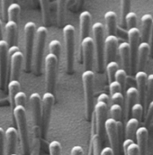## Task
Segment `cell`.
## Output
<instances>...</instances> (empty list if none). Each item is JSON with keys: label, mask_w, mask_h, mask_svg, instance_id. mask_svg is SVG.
<instances>
[{"label": "cell", "mask_w": 153, "mask_h": 155, "mask_svg": "<svg viewBox=\"0 0 153 155\" xmlns=\"http://www.w3.org/2000/svg\"><path fill=\"white\" fill-rule=\"evenodd\" d=\"M5 35H6V42L8 44V47L16 45L17 41V31H18V25L16 23L12 21H7L5 25Z\"/></svg>", "instance_id": "22"}, {"label": "cell", "mask_w": 153, "mask_h": 155, "mask_svg": "<svg viewBox=\"0 0 153 155\" xmlns=\"http://www.w3.org/2000/svg\"><path fill=\"white\" fill-rule=\"evenodd\" d=\"M110 114H111V118H113L115 121H120L122 118V107L119 105L116 104H112L110 107Z\"/></svg>", "instance_id": "38"}, {"label": "cell", "mask_w": 153, "mask_h": 155, "mask_svg": "<svg viewBox=\"0 0 153 155\" xmlns=\"http://www.w3.org/2000/svg\"><path fill=\"white\" fill-rule=\"evenodd\" d=\"M143 108H144V107L141 103H135L132 106V107L131 108V111H130L132 118H135L136 120H138L140 122L142 120V118Z\"/></svg>", "instance_id": "35"}, {"label": "cell", "mask_w": 153, "mask_h": 155, "mask_svg": "<svg viewBox=\"0 0 153 155\" xmlns=\"http://www.w3.org/2000/svg\"><path fill=\"white\" fill-rule=\"evenodd\" d=\"M26 100H27V97L26 94L24 91H19L15 98H14V103H15V106H23L25 107V104H26Z\"/></svg>", "instance_id": "42"}, {"label": "cell", "mask_w": 153, "mask_h": 155, "mask_svg": "<svg viewBox=\"0 0 153 155\" xmlns=\"http://www.w3.org/2000/svg\"><path fill=\"white\" fill-rule=\"evenodd\" d=\"M111 102L112 104H116L121 107H122L124 102V97L122 92H117L113 95H111Z\"/></svg>", "instance_id": "43"}, {"label": "cell", "mask_w": 153, "mask_h": 155, "mask_svg": "<svg viewBox=\"0 0 153 155\" xmlns=\"http://www.w3.org/2000/svg\"><path fill=\"white\" fill-rule=\"evenodd\" d=\"M49 51L50 53L56 56V58L60 61V51H61V43L58 40H52L49 43Z\"/></svg>", "instance_id": "33"}, {"label": "cell", "mask_w": 153, "mask_h": 155, "mask_svg": "<svg viewBox=\"0 0 153 155\" xmlns=\"http://www.w3.org/2000/svg\"><path fill=\"white\" fill-rule=\"evenodd\" d=\"M9 1L3 0L1 1V7H2V15H3V19L6 23L8 21V7L10 5Z\"/></svg>", "instance_id": "44"}, {"label": "cell", "mask_w": 153, "mask_h": 155, "mask_svg": "<svg viewBox=\"0 0 153 155\" xmlns=\"http://www.w3.org/2000/svg\"><path fill=\"white\" fill-rule=\"evenodd\" d=\"M47 28L45 26H39L36 28L35 33V41L34 47V54H33V67L35 75L40 76L41 74L42 70V62H43V51L45 47V42L47 38Z\"/></svg>", "instance_id": "4"}, {"label": "cell", "mask_w": 153, "mask_h": 155, "mask_svg": "<svg viewBox=\"0 0 153 155\" xmlns=\"http://www.w3.org/2000/svg\"><path fill=\"white\" fill-rule=\"evenodd\" d=\"M122 127L121 121H115L113 118H107L105 123V131L108 136L111 148L114 152V154H119V137L120 133L119 129Z\"/></svg>", "instance_id": "11"}, {"label": "cell", "mask_w": 153, "mask_h": 155, "mask_svg": "<svg viewBox=\"0 0 153 155\" xmlns=\"http://www.w3.org/2000/svg\"><path fill=\"white\" fill-rule=\"evenodd\" d=\"M126 97H125V107H126V115L128 116L129 112L131 111V108L132 106L136 103L138 100V90L134 87H130L126 90Z\"/></svg>", "instance_id": "27"}, {"label": "cell", "mask_w": 153, "mask_h": 155, "mask_svg": "<svg viewBox=\"0 0 153 155\" xmlns=\"http://www.w3.org/2000/svg\"><path fill=\"white\" fill-rule=\"evenodd\" d=\"M59 60L51 53H49L45 57V77H46V89L47 92L52 93L55 89L56 78H57V70L59 65Z\"/></svg>", "instance_id": "9"}, {"label": "cell", "mask_w": 153, "mask_h": 155, "mask_svg": "<svg viewBox=\"0 0 153 155\" xmlns=\"http://www.w3.org/2000/svg\"><path fill=\"white\" fill-rule=\"evenodd\" d=\"M70 155H83V149L80 145H75L71 148Z\"/></svg>", "instance_id": "50"}, {"label": "cell", "mask_w": 153, "mask_h": 155, "mask_svg": "<svg viewBox=\"0 0 153 155\" xmlns=\"http://www.w3.org/2000/svg\"><path fill=\"white\" fill-rule=\"evenodd\" d=\"M123 151H124V154L125 155H140L138 146L135 143L129 145L128 148L123 149Z\"/></svg>", "instance_id": "46"}, {"label": "cell", "mask_w": 153, "mask_h": 155, "mask_svg": "<svg viewBox=\"0 0 153 155\" xmlns=\"http://www.w3.org/2000/svg\"><path fill=\"white\" fill-rule=\"evenodd\" d=\"M137 24V15L134 12H129L125 17V26L129 29L136 27Z\"/></svg>", "instance_id": "37"}, {"label": "cell", "mask_w": 153, "mask_h": 155, "mask_svg": "<svg viewBox=\"0 0 153 155\" xmlns=\"http://www.w3.org/2000/svg\"><path fill=\"white\" fill-rule=\"evenodd\" d=\"M153 121V101L150 103V105L147 107V114H146V120L145 123L147 125L151 126Z\"/></svg>", "instance_id": "45"}, {"label": "cell", "mask_w": 153, "mask_h": 155, "mask_svg": "<svg viewBox=\"0 0 153 155\" xmlns=\"http://www.w3.org/2000/svg\"><path fill=\"white\" fill-rule=\"evenodd\" d=\"M42 11V19L43 23L46 26L50 25L51 23V15H50V3L49 1H41L40 2Z\"/></svg>", "instance_id": "30"}, {"label": "cell", "mask_w": 153, "mask_h": 155, "mask_svg": "<svg viewBox=\"0 0 153 155\" xmlns=\"http://www.w3.org/2000/svg\"><path fill=\"white\" fill-rule=\"evenodd\" d=\"M142 22V30L141 32V38L142 39V41L148 42L149 37H150V33L151 29V25L153 23V17L151 14H145L142 16L141 19Z\"/></svg>", "instance_id": "24"}, {"label": "cell", "mask_w": 153, "mask_h": 155, "mask_svg": "<svg viewBox=\"0 0 153 155\" xmlns=\"http://www.w3.org/2000/svg\"><path fill=\"white\" fill-rule=\"evenodd\" d=\"M80 43H81L85 71H92L93 62H94V52H95L93 38L90 36L84 38L80 41Z\"/></svg>", "instance_id": "14"}, {"label": "cell", "mask_w": 153, "mask_h": 155, "mask_svg": "<svg viewBox=\"0 0 153 155\" xmlns=\"http://www.w3.org/2000/svg\"><path fill=\"white\" fill-rule=\"evenodd\" d=\"M61 144L58 141H51L49 144L50 155H61Z\"/></svg>", "instance_id": "41"}, {"label": "cell", "mask_w": 153, "mask_h": 155, "mask_svg": "<svg viewBox=\"0 0 153 155\" xmlns=\"http://www.w3.org/2000/svg\"><path fill=\"white\" fill-rule=\"evenodd\" d=\"M147 78L148 75L145 71H141L135 74V79L137 83V90H138V100L143 107L145 105V97H146V90H147Z\"/></svg>", "instance_id": "15"}, {"label": "cell", "mask_w": 153, "mask_h": 155, "mask_svg": "<svg viewBox=\"0 0 153 155\" xmlns=\"http://www.w3.org/2000/svg\"><path fill=\"white\" fill-rule=\"evenodd\" d=\"M121 25L123 27L125 26V17L127 15V14L130 12V7H131V1H126V0H122L121 2Z\"/></svg>", "instance_id": "34"}, {"label": "cell", "mask_w": 153, "mask_h": 155, "mask_svg": "<svg viewBox=\"0 0 153 155\" xmlns=\"http://www.w3.org/2000/svg\"><path fill=\"white\" fill-rule=\"evenodd\" d=\"M109 90H110V94L113 95L117 92H122V89L121 85L116 80H114V81L110 82V84H109Z\"/></svg>", "instance_id": "47"}, {"label": "cell", "mask_w": 153, "mask_h": 155, "mask_svg": "<svg viewBox=\"0 0 153 155\" xmlns=\"http://www.w3.org/2000/svg\"><path fill=\"white\" fill-rule=\"evenodd\" d=\"M82 82L85 94V106H86V116L87 120H91L94 113V82L95 73L93 71H85L82 74Z\"/></svg>", "instance_id": "6"}, {"label": "cell", "mask_w": 153, "mask_h": 155, "mask_svg": "<svg viewBox=\"0 0 153 155\" xmlns=\"http://www.w3.org/2000/svg\"><path fill=\"white\" fill-rule=\"evenodd\" d=\"M9 59L11 62L10 80H18L22 70V64L24 59V54L22 51H18L12 55Z\"/></svg>", "instance_id": "16"}, {"label": "cell", "mask_w": 153, "mask_h": 155, "mask_svg": "<svg viewBox=\"0 0 153 155\" xmlns=\"http://www.w3.org/2000/svg\"><path fill=\"white\" fill-rule=\"evenodd\" d=\"M17 135H18V133L16 129L13 126L8 127L5 131V145L7 155L15 153Z\"/></svg>", "instance_id": "18"}, {"label": "cell", "mask_w": 153, "mask_h": 155, "mask_svg": "<svg viewBox=\"0 0 153 155\" xmlns=\"http://www.w3.org/2000/svg\"><path fill=\"white\" fill-rule=\"evenodd\" d=\"M138 124L139 121L136 120L135 118H130L125 125V135L126 139H132L133 140V137L135 136L136 131L138 129Z\"/></svg>", "instance_id": "29"}, {"label": "cell", "mask_w": 153, "mask_h": 155, "mask_svg": "<svg viewBox=\"0 0 153 155\" xmlns=\"http://www.w3.org/2000/svg\"><path fill=\"white\" fill-rule=\"evenodd\" d=\"M5 106H10L11 107V104L9 102L8 97L4 98V99H0V107H5Z\"/></svg>", "instance_id": "53"}, {"label": "cell", "mask_w": 153, "mask_h": 155, "mask_svg": "<svg viewBox=\"0 0 153 155\" xmlns=\"http://www.w3.org/2000/svg\"><path fill=\"white\" fill-rule=\"evenodd\" d=\"M35 33H36V25L29 21L24 25V39H25V50L24 54V70L29 72L33 65V54L34 47L35 41Z\"/></svg>", "instance_id": "7"}, {"label": "cell", "mask_w": 153, "mask_h": 155, "mask_svg": "<svg viewBox=\"0 0 153 155\" xmlns=\"http://www.w3.org/2000/svg\"><path fill=\"white\" fill-rule=\"evenodd\" d=\"M14 120L18 127V134L21 143V148L23 155H29L30 153V136L27 127L26 110L23 106H15L13 108Z\"/></svg>", "instance_id": "2"}, {"label": "cell", "mask_w": 153, "mask_h": 155, "mask_svg": "<svg viewBox=\"0 0 153 155\" xmlns=\"http://www.w3.org/2000/svg\"><path fill=\"white\" fill-rule=\"evenodd\" d=\"M53 103H54V95L50 92H45L41 97V138L43 139H46Z\"/></svg>", "instance_id": "8"}, {"label": "cell", "mask_w": 153, "mask_h": 155, "mask_svg": "<svg viewBox=\"0 0 153 155\" xmlns=\"http://www.w3.org/2000/svg\"><path fill=\"white\" fill-rule=\"evenodd\" d=\"M93 122L92 125V135H91V142H90V149H89V155H101L102 151V141L99 137V135L95 133L96 131V124L95 121L92 118Z\"/></svg>", "instance_id": "23"}, {"label": "cell", "mask_w": 153, "mask_h": 155, "mask_svg": "<svg viewBox=\"0 0 153 155\" xmlns=\"http://www.w3.org/2000/svg\"><path fill=\"white\" fill-rule=\"evenodd\" d=\"M92 16L88 11H83L79 15V41L89 36Z\"/></svg>", "instance_id": "19"}, {"label": "cell", "mask_w": 153, "mask_h": 155, "mask_svg": "<svg viewBox=\"0 0 153 155\" xmlns=\"http://www.w3.org/2000/svg\"><path fill=\"white\" fill-rule=\"evenodd\" d=\"M150 53H151V49L149 43L142 41L139 44L138 51H137V69H139V71H142L143 68L145 67Z\"/></svg>", "instance_id": "21"}, {"label": "cell", "mask_w": 153, "mask_h": 155, "mask_svg": "<svg viewBox=\"0 0 153 155\" xmlns=\"http://www.w3.org/2000/svg\"><path fill=\"white\" fill-rule=\"evenodd\" d=\"M31 116L33 120V128L30 140V153L29 155H40L41 149V98L38 93H33L29 97Z\"/></svg>", "instance_id": "1"}, {"label": "cell", "mask_w": 153, "mask_h": 155, "mask_svg": "<svg viewBox=\"0 0 153 155\" xmlns=\"http://www.w3.org/2000/svg\"><path fill=\"white\" fill-rule=\"evenodd\" d=\"M130 47V71L132 74H134L137 69V51L141 39V32L137 27L129 29L127 32Z\"/></svg>", "instance_id": "10"}, {"label": "cell", "mask_w": 153, "mask_h": 155, "mask_svg": "<svg viewBox=\"0 0 153 155\" xmlns=\"http://www.w3.org/2000/svg\"><path fill=\"white\" fill-rule=\"evenodd\" d=\"M149 46L151 49V54L153 55V23L151 25V33H150V37H149Z\"/></svg>", "instance_id": "52"}, {"label": "cell", "mask_w": 153, "mask_h": 155, "mask_svg": "<svg viewBox=\"0 0 153 155\" xmlns=\"http://www.w3.org/2000/svg\"><path fill=\"white\" fill-rule=\"evenodd\" d=\"M93 41L96 52V71L102 73L105 67V26L102 23L96 22L92 25Z\"/></svg>", "instance_id": "3"}, {"label": "cell", "mask_w": 153, "mask_h": 155, "mask_svg": "<svg viewBox=\"0 0 153 155\" xmlns=\"http://www.w3.org/2000/svg\"><path fill=\"white\" fill-rule=\"evenodd\" d=\"M11 155H17V154H15V153H14V154H11Z\"/></svg>", "instance_id": "55"}, {"label": "cell", "mask_w": 153, "mask_h": 155, "mask_svg": "<svg viewBox=\"0 0 153 155\" xmlns=\"http://www.w3.org/2000/svg\"><path fill=\"white\" fill-rule=\"evenodd\" d=\"M108 111V105L103 102H96L94 107V113L92 118H94L96 124V134L99 135L101 141H103L105 136V123L106 121V116Z\"/></svg>", "instance_id": "12"}, {"label": "cell", "mask_w": 153, "mask_h": 155, "mask_svg": "<svg viewBox=\"0 0 153 155\" xmlns=\"http://www.w3.org/2000/svg\"><path fill=\"white\" fill-rule=\"evenodd\" d=\"M65 5L66 3L64 1H58L57 2V7H58V25L59 26L63 25L64 22V14H65Z\"/></svg>", "instance_id": "40"}, {"label": "cell", "mask_w": 153, "mask_h": 155, "mask_svg": "<svg viewBox=\"0 0 153 155\" xmlns=\"http://www.w3.org/2000/svg\"><path fill=\"white\" fill-rule=\"evenodd\" d=\"M117 51H119L120 58L122 61V64L123 66V70L127 72V71L130 70V47H129V43L126 41H123V42L118 44Z\"/></svg>", "instance_id": "25"}, {"label": "cell", "mask_w": 153, "mask_h": 155, "mask_svg": "<svg viewBox=\"0 0 153 155\" xmlns=\"http://www.w3.org/2000/svg\"><path fill=\"white\" fill-rule=\"evenodd\" d=\"M7 89H8V99L11 104V107H15L14 98L15 95L20 91L21 89V84L18 80H10L9 83H7Z\"/></svg>", "instance_id": "28"}, {"label": "cell", "mask_w": 153, "mask_h": 155, "mask_svg": "<svg viewBox=\"0 0 153 155\" xmlns=\"http://www.w3.org/2000/svg\"><path fill=\"white\" fill-rule=\"evenodd\" d=\"M3 40V23L0 20V41Z\"/></svg>", "instance_id": "54"}, {"label": "cell", "mask_w": 153, "mask_h": 155, "mask_svg": "<svg viewBox=\"0 0 153 155\" xmlns=\"http://www.w3.org/2000/svg\"><path fill=\"white\" fill-rule=\"evenodd\" d=\"M137 139V146L139 149L140 155H146L147 153V144H148V137L149 131L145 126H142L137 129L135 134Z\"/></svg>", "instance_id": "20"}, {"label": "cell", "mask_w": 153, "mask_h": 155, "mask_svg": "<svg viewBox=\"0 0 153 155\" xmlns=\"http://www.w3.org/2000/svg\"><path fill=\"white\" fill-rule=\"evenodd\" d=\"M109 101H110V98H109L108 95H107V94H106V93H102V94H100V95L98 96V97H97V102H103V103H105V104L108 105Z\"/></svg>", "instance_id": "49"}, {"label": "cell", "mask_w": 153, "mask_h": 155, "mask_svg": "<svg viewBox=\"0 0 153 155\" xmlns=\"http://www.w3.org/2000/svg\"><path fill=\"white\" fill-rule=\"evenodd\" d=\"M63 37L66 50V71L68 74L74 73L75 62V27L66 25L63 27Z\"/></svg>", "instance_id": "5"}, {"label": "cell", "mask_w": 153, "mask_h": 155, "mask_svg": "<svg viewBox=\"0 0 153 155\" xmlns=\"http://www.w3.org/2000/svg\"><path fill=\"white\" fill-rule=\"evenodd\" d=\"M18 51H20V49H19V47L17 45H14V46L8 47V56H9V58L12 55H14L15 53L18 52Z\"/></svg>", "instance_id": "51"}, {"label": "cell", "mask_w": 153, "mask_h": 155, "mask_svg": "<svg viewBox=\"0 0 153 155\" xmlns=\"http://www.w3.org/2000/svg\"><path fill=\"white\" fill-rule=\"evenodd\" d=\"M126 78H127V72L123 70V69H118L117 71L115 72V80H116L122 87V89L125 86V82H126Z\"/></svg>", "instance_id": "39"}, {"label": "cell", "mask_w": 153, "mask_h": 155, "mask_svg": "<svg viewBox=\"0 0 153 155\" xmlns=\"http://www.w3.org/2000/svg\"><path fill=\"white\" fill-rule=\"evenodd\" d=\"M118 48V39L115 35H107L105 39V62L114 61Z\"/></svg>", "instance_id": "17"}, {"label": "cell", "mask_w": 153, "mask_h": 155, "mask_svg": "<svg viewBox=\"0 0 153 155\" xmlns=\"http://www.w3.org/2000/svg\"><path fill=\"white\" fill-rule=\"evenodd\" d=\"M8 44L6 41H0V89L5 90L8 78Z\"/></svg>", "instance_id": "13"}, {"label": "cell", "mask_w": 153, "mask_h": 155, "mask_svg": "<svg viewBox=\"0 0 153 155\" xmlns=\"http://www.w3.org/2000/svg\"><path fill=\"white\" fill-rule=\"evenodd\" d=\"M119 69V65L116 61H110L106 64V73H107V77L110 82L115 80V72L117 71V70Z\"/></svg>", "instance_id": "36"}, {"label": "cell", "mask_w": 153, "mask_h": 155, "mask_svg": "<svg viewBox=\"0 0 153 155\" xmlns=\"http://www.w3.org/2000/svg\"><path fill=\"white\" fill-rule=\"evenodd\" d=\"M153 101V73L148 75L147 78V90H146V97H145V107L146 108Z\"/></svg>", "instance_id": "32"}, {"label": "cell", "mask_w": 153, "mask_h": 155, "mask_svg": "<svg viewBox=\"0 0 153 155\" xmlns=\"http://www.w3.org/2000/svg\"><path fill=\"white\" fill-rule=\"evenodd\" d=\"M20 11H21V6L18 4L11 3L8 7V21H12L18 24Z\"/></svg>", "instance_id": "31"}, {"label": "cell", "mask_w": 153, "mask_h": 155, "mask_svg": "<svg viewBox=\"0 0 153 155\" xmlns=\"http://www.w3.org/2000/svg\"><path fill=\"white\" fill-rule=\"evenodd\" d=\"M5 153V131L0 127V155Z\"/></svg>", "instance_id": "48"}, {"label": "cell", "mask_w": 153, "mask_h": 155, "mask_svg": "<svg viewBox=\"0 0 153 155\" xmlns=\"http://www.w3.org/2000/svg\"><path fill=\"white\" fill-rule=\"evenodd\" d=\"M105 21L108 35H115L117 28V15L114 11H107L105 14Z\"/></svg>", "instance_id": "26"}]
</instances>
